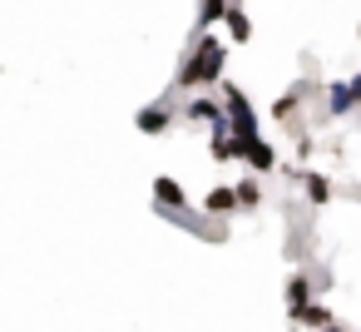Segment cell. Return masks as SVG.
I'll use <instances>...</instances> for the list:
<instances>
[{
	"mask_svg": "<svg viewBox=\"0 0 361 332\" xmlns=\"http://www.w3.org/2000/svg\"><path fill=\"white\" fill-rule=\"evenodd\" d=\"M154 198H159L164 208H173V213H183V189H178L173 179H159V184H154Z\"/></svg>",
	"mask_w": 361,
	"mask_h": 332,
	"instance_id": "cell-9",
	"label": "cell"
},
{
	"mask_svg": "<svg viewBox=\"0 0 361 332\" xmlns=\"http://www.w3.org/2000/svg\"><path fill=\"white\" fill-rule=\"evenodd\" d=\"M223 20H228V35H233V40H252V20L243 16V6H238V0L228 6V16H223Z\"/></svg>",
	"mask_w": 361,
	"mask_h": 332,
	"instance_id": "cell-8",
	"label": "cell"
},
{
	"mask_svg": "<svg viewBox=\"0 0 361 332\" xmlns=\"http://www.w3.org/2000/svg\"><path fill=\"white\" fill-rule=\"evenodd\" d=\"M223 114H228V134H257V109L238 85H223Z\"/></svg>",
	"mask_w": 361,
	"mask_h": 332,
	"instance_id": "cell-2",
	"label": "cell"
},
{
	"mask_svg": "<svg viewBox=\"0 0 361 332\" xmlns=\"http://www.w3.org/2000/svg\"><path fill=\"white\" fill-rule=\"evenodd\" d=\"M322 109H326L331 119H341V114H351V109H361V75H351V80H336V85L326 90V100H322Z\"/></svg>",
	"mask_w": 361,
	"mask_h": 332,
	"instance_id": "cell-3",
	"label": "cell"
},
{
	"mask_svg": "<svg viewBox=\"0 0 361 332\" xmlns=\"http://www.w3.org/2000/svg\"><path fill=\"white\" fill-rule=\"evenodd\" d=\"M297 109H302V95H282V100L272 105V114H277V119H292Z\"/></svg>",
	"mask_w": 361,
	"mask_h": 332,
	"instance_id": "cell-13",
	"label": "cell"
},
{
	"mask_svg": "<svg viewBox=\"0 0 361 332\" xmlns=\"http://www.w3.org/2000/svg\"><path fill=\"white\" fill-rule=\"evenodd\" d=\"M292 322H307V327H331V312H326L322 302H307V307H302Z\"/></svg>",
	"mask_w": 361,
	"mask_h": 332,
	"instance_id": "cell-11",
	"label": "cell"
},
{
	"mask_svg": "<svg viewBox=\"0 0 361 332\" xmlns=\"http://www.w3.org/2000/svg\"><path fill=\"white\" fill-rule=\"evenodd\" d=\"M233 0H198V35H208V25H218L228 16Z\"/></svg>",
	"mask_w": 361,
	"mask_h": 332,
	"instance_id": "cell-6",
	"label": "cell"
},
{
	"mask_svg": "<svg viewBox=\"0 0 361 332\" xmlns=\"http://www.w3.org/2000/svg\"><path fill=\"white\" fill-rule=\"evenodd\" d=\"M322 332H341V327H336V322H331V327H322Z\"/></svg>",
	"mask_w": 361,
	"mask_h": 332,
	"instance_id": "cell-15",
	"label": "cell"
},
{
	"mask_svg": "<svg viewBox=\"0 0 361 332\" xmlns=\"http://www.w3.org/2000/svg\"><path fill=\"white\" fill-rule=\"evenodd\" d=\"M307 302H312V278L307 273H292V283H287V312L297 317Z\"/></svg>",
	"mask_w": 361,
	"mask_h": 332,
	"instance_id": "cell-5",
	"label": "cell"
},
{
	"mask_svg": "<svg viewBox=\"0 0 361 332\" xmlns=\"http://www.w3.org/2000/svg\"><path fill=\"white\" fill-rule=\"evenodd\" d=\"M169 124H173L169 105H154V109H144V114H139V129H144V134H164Z\"/></svg>",
	"mask_w": 361,
	"mask_h": 332,
	"instance_id": "cell-7",
	"label": "cell"
},
{
	"mask_svg": "<svg viewBox=\"0 0 361 332\" xmlns=\"http://www.w3.org/2000/svg\"><path fill=\"white\" fill-rule=\"evenodd\" d=\"M233 208H238L233 189H213V194H208V213H233Z\"/></svg>",
	"mask_w": 361,
	"mask_h": 332,
	"instance_id": "cell-12",
	"label": "cell"
},
{
	"mask_svg": "<svg viewBox=\"0 0 361 332\" xmlns=\"http://www.w3.org/2000/svg\"><path fill=\"white\" fill-rule=\"evenodd\" d=\"M233 198H238V208H257V203H262L257 179H238V184H233Z\"/></svg>",
	"mask_w": 361,
	"mask_h": 332,
	"instance_id": "cell-10",
	"label": "cell"
},
{
	"mask_svg": "<svg viewBox=\"0 0 361 332\" xmlns=\"http://www.w3.org/2000/svg\"><path fill=\"white\" fill-rule=\"evenodd\" d=\"M213 159H238V154H233V139H228V134H213Z\"/></svg>",
	"mask_w": 361,
	"mask_h": 332,
	"instance_id": "cell-14",
	"label": "cell"
},
{
	"mask_svg": "<svg viewBox=\"0 0 361 332\" xmlns=\"http://www.w3.org/2000/svg\"><path fill=\"white\" fill-rule=\"evenodd\" d=\"M287 179H297V184L307 189L312 203H326V198H331V184H326L322 174H312V169H297V174H287Z\"/></svg>",
	"mask_w": 361,
	"mask_h": 332,
	"instance_id": "cell-4",
	"label": "cell"
},
{
	"mask_svg": "<svg viewBox=\"0 0 361 332\" xmlns=\"http://www.w3.org/2000/svg\"><path fill=\"white\" fill-rule=\"evenodd\" d=\"M223 65H228V50H223V40L218 35H198L193 40V50L183 55V65H178V90H208V85H218L223 80Z\"/></svg>",
	"mask_w": 361,
	"mask_h": 332,
	"instance_id": "cell-1",
	"label": "cell"
}]
</instances>
